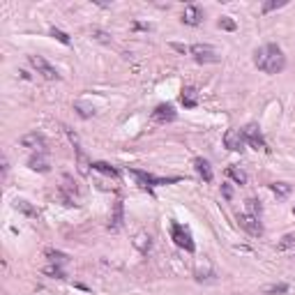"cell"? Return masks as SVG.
Masks as SVG:
<instances>
[{
	"mask_svg": "<svg viewBox=\"0 0 295 295\" xmlns=\"http://www.w3.org/2000/svg\"><path fill=\"white\" fill-rule=\"evenodd\" d=\"M254 65L265 74H279L286 67V55L277 44H263L254 53Z\"/></svg>",
	"mask_w": 295,
	"mask_h": 295,
	"instance_id": "6da1fadb",
	"label": "cell"
},
{
	"mask_svg": "<svg viewBox=\"0 0 295 295\" xmlns=\"http://www.w3.org/2000/svg\"><path fill=\"white\" fill-rule=\"evenodd\" d=\"M171 238H173L175 245H178L180 249H185V252H194V249H196L192 233H189V229L182 226V224H178V222L171 224Z\"/></svg>",
	"mask_w": 295,
	"mask_h": 295,
	"instance_id": "7a4b0ae2",
	"label": "cell"
},
{
	"mask_svg": "<svg viewBox=\"0 0 295 295\" xmlns=\"http://www.w3.org/2000/svg\"><path fill=\"white\" fill-rule=\"evenodd\" d=\"M132 175L139 180L141 187H145V189H152L155 185H171V182H178V178H155L152 173H145V171H139V169H132Z\"/></svg>",
	"mask_w": 295,
	"mask_h": 295,
	"instance_id": "3957f363",
	"label": "cell"
},
{
	"mask_svg": "<svg viewBox=\"0 0 295 295\" xmlns=\"http://www.w3.org/2000/svg\"><path fill=\"white\" fill-rule=\"evenodd\" d=\"M242 134H245V139H247V143L252 145V148H256V150H268V143H265L263 134H261V127L256 125V122H249V125L242 129Z\"/></svg>",
	"mask_w": 295,
	"mask_h": 295,
	"instance_id": "277c9868",
	"label": "cell"
},
{
	"mask_svg": "<svg viewBox=\"0 0 295 295\" xmlns=\"http://www.w3.org/2000/svg\"><path fill=\"white\" fill-rule=\"evenodd\" d=\"M28 60H30V65L37 69V74H42V76H44V78H48V81H58V78H60L58 69H55V67L51 65V62L44 60L42 55H30Z\"/></svg>",
	"mask_w": 295,
	"mask_h": 295,
	"instance_id": "5b68a950",
	"label": "cell"
},
{
	"mask_svg": "<svg viewBox=\"0 0 295 295\" xmlns=\"http://www.w3.org/2000/svg\"><path fill=\"white\" fill-rule=\"evenodd\" d=\"M189 53L194 55L196 62H219V55L208 44H194V46H189Z\"/></svg>",
	"mask_w": 295,
	"mask_h": 295,
	"instance_id": "8992f818",
	"label": "cell"
},
{
	"mask_svg": "<svg viewBox=\"0 0 295 295\" xmlns=\"http://www.w3.org/2000/svg\"><path fill=\"white\" fill-rule=\"evenodd\" d=\"M224 145H226L231 152H242V150H245L247 139H245L242 129H229V132L224 134Z\"/></svg>",
	"mask_w": 295,
	"mask_h": 295,
	"instance_id": "52a82bcc",
	"label": "cell"
},
{
	"mask_svg": "<svg viewBox=\"0 0 295 295\" xmlns=\"http://www.w3.org/2000/svg\"><path fill=\"white\" fill-rule=\"evenodd\" d=\"M238 222H240V226L245 231H247L249 235H254V238H261L263 235V226H261V219L254 217V215H238Z\"/></svg>",
	"mask_w": 295,
	"mask_h": 295,
	"instance_id": "ba28073f",
	"label": "cell"
},
{
	"mask_svg": "<svg viewBox=\"0 0 295 295\" xmlns=\"http://www.w3.org/2000/svg\"><path fill=\"white\" fill-rule=\"evenodd\" d=\"M175 118H178V113H175V109L171 106V104H159V106L152 111V120L162 122V125H166V122H173Z\"/></svg>",
	"mask_w": 295,
	"mask_h": 295,
	"instance_id": "9c48e42d",
	"label": "cell"
},
{
	"mask_svg": "<svg viewBox=\"0 0 295 295\" xmlns=\"http://www.w3.org/2000/svg\"><path fill=\"white\" fill-rule=\"evenodd\" d=\"M21 145H23V148H32V150H37V152H44L46 139H44V134L32 132V134H25L23 139H21Z\"/></svg>",
	"mask_w": 295,
	"mask_h": 295,
	"instance_id": "30bf717a",
	"label": "cell"
},
{
	"mask_svg": "<svg viewBox=\"0 0 295 295\" xmlns=\"http://www.w3.org/2000/svg\"><path fill=\"white\" fill-rule=\"evenodd\" d=\"M203 21V12H201L196 5H187L185 7V14H182V23L187 25H201Z\"/></svg>",
	"mask_w": 295,
	"mask_h": 295,
	"instance_id": "8fae6325",
	"label": "cell"
},
{
	"mask_svg": "<svg viewBox=\"0 0 295 295\" xmlns=\"http://www.w3.org/2000/svg\"><path fill=\"white\" fill-rule=\"evenodd\" d=\"M194 169H196V173L203 178V182H212V169H210V164L205 162V159L196 157V159H194Z\"/></svg>",
	"mask_w": 295,
	"mask_h": 295,
	"instance_id": "7c38bea8",
	"label": "cell"
},
{
	"mask_svg": "<svg viewBox=\"0 0 295 295\" xmlns=\"http://www.w3.org/2000/svg\"><path fill=\"white\" fill-rule=\"evenodd\" d=\"M28 166H30L32 171H39V173H48V171H51L46 157H44L42 152H39V155H32L30 159H28Z\"/></svg>",
	"mask_w": 295,
	"mask_h": 295,
	"instance_id": "4fadbf2b",
	"label": "cell"
},
{
	"mask_svg": "<svg viewBox=\"0 0 295 295\" xmlns=\"http://www.w3.org/2000/svg\"><path fill=\"white\" fill-rule=\"evenodd\" d=\"M120 226H122V201H115V205H113V219H111L109 229L111 231H120Z\"/></svg>",
	"mask_w": 295,
	"mask_h": 295,
	"instance_id": "5bb4252c",
	"label": "cell"
},
{
	"mask_svg": "<svg viewBox=\"0 0 295 295\" xmlns=\"http://www.w3.org/2000/svg\"><path fill=\"white\" fill-rule=\"evenodd\" d=\"M180 99H182V104H185L187 109H194V106L199 104V99H196V90H194V88H185Z\"/></svg>",
	"mask_w": 295,
	"mask_h": 295,
	"instance_id": "9a60e30c",
	"label": "cell"
},
{
	"mask_svg": "<svg viewBox=\"0 0 295 295\" xmlns=\"http://www.w3.org/2000/svg\"><path fill=\"white\" fill-rule=\"evenodd\" d=\"M270 189H272L275 194H277L279 199H286V196H289V194L293 192V187H291L289 182H272Z\"/></svg>",
	"mask_w": 295,
	"mask_h": 295,
	"instance_id": "2e32d148",
	"label": "cell"
},
{
	"mask_svg": "<svg viewBox=\"0 0 295 295\" xmlns=\"http://www.w3.org/2000/svg\"><path fill=\"white\" fill-rule=\"evenodd\" d=\"M92 169L99 171V173H104V175H111V178H118V171L106 162H92Z\"/></svg>",
	"mask_w": 295,
	"mask_h": 295,
	"instance_id": "e0dca14e",
	"label": "cell"
},
{
	"mask_svg": "<svg viewBox=\"0 0 295 295\" xmlns=\"http://www.w3.org/2000/svg\"><path fill=\"white\" fill-rule=\"evenodd\" d=\"M229 175L238 182V185H247V173H245L242 169H238V166H229Z\"/></svg>",
	"mask_w": 295,
	"mask_h": 295,
	"instance_id": "ac0fdd59",
	"label": "cell"
},
{
	"mask_svg": "<svg viewBox=\"0 0 295 295\" xmlns=\"http://www.w3.org/2000/svg\"><path fill=\"white\" fill-rule=\"evenodd\" d=\"M46 256L51 259V263H55V265H65L67 263V254H62V252H55V249H46Z\"/></svg>",
	"mask_w": 295,
	"mask_h": 295,
	"instance_id": "d6986e66",
	"label": "cell"
},
{
	"mask_svg": "<svg viewBox=\"0 0 295 295\" xmlns=\"http://www.w3.org/2000/svg\"><path fill=\"white\" fill-rule=\"evenodd\" d=\"M245 208H247V215L261 217V203L256 199H247V201H245Z\"/></svg>",
	"mask_w": 295,
	"mask_h": 295,
	"instance_id": "ffe728a7",
	"label": "cell"
},
{
	"mask_svg": "<svg viewBox=\"0 0 295 295\" xmlns=\"http://www.w3.org/2000/svg\"><path fill=\"white\" fill-rule=\"evenodd\" d=\"M16 210H21L23 215H28V217H37V210L28 201H16Z\"/></svg>",
	"mask_w": 295,
	"mask_h": 295,
	"instance_id": "44dd1931",
	"label": "cell"
},
{
	"mask_svg": "<svg viewBox=\"0 0 295 295\" xmlns=\"http://www.w3.org/2000/svg\"><path fill=\"white\" fill-rule=\"evenodd\" d=\"M286 5V0H270V2H263V7H261V12L263 14H270L272 9H279V7Z\"/></svg>",
	"mask_w": 295,
	"mask_h": 295,
	"instance_id": "7402d4cb",
	"label": "cell"
},
{
	"mask_svg": "<svg viewBox=\"0 0 295 295\" xmlns=\"http://www.w3.org/2000/svg\"><path fill=\"white\" fill-rule=\"evenodd\" d=\"M219 28H222V30L233 32L235 28H238V25H235V21H233L231 16H222V18H219Z\"/></svg>",
	"mask_w": 295,
	"mask_h": 295,
	"instance_id": "603a6c76",
	"label": "cell"
},
{
	"mask_svg": "<svg viewBox=\"0 0 295 295\" xmlns=\"http://www.w3.org/2000/svg\"><path fill=\"white\" fill-rule=\"evenodd\" d=\"M289 291V284H272V286H265V293H286Z\"/></svg>",
	"mask_w": 295,
	"mask_h": 295,
	"instance_id": "cb8c5ba5",
	"label": "cell"
},
{
	"mask_svg": "<svg viewBox=\"0 0 295 295\" xmlns=\"http://www.w3.org/2000/svg\"><path fill=\"white\" fill-rule=\"evenodd\" d=\"M44 272H46V275H51V277H55V279H65V272H62L58 265H48Z\"/></svg>",
	"mask_w": 295,
	"mask_h": 295,
	"instance_id": "d4e9b609",
	"label": "cell"
},
{
	"mask_svg": "<svg viewBox=\"0 0 295 295\" xmlns=\"http://www.w3.org/2000/svg\"><path fill=\"white\" fill-rule=\"evenodd\" d=\"M51 35H53L60 44H69V35H67V32H62V30H58V28H51Z\"/></svg>",
	"mask_w": 295,
	"mask_h": 295,
	"instance_id": "484cf974",
	"label": "cell"
},
{
	"mask_svg": "<svg viewBox=\"0 0 295 295\" xmlns=\"http://www.w3.org/2000/svg\"><path fill=\"white\" fill-rule=\"evenodd\" d=\"M92 37H95V39H99V42H104V44H109L111 42V35L109 32H104V30H92Z\"/></svg>",
	"mask_w": 295,
	"mask_h": 295,
	"instance_id": "4316f807",
	"label": "cell"
},
{
	"mask_svg": "<svg viewBox=\"0 0 295 295\" xmlns=\"http://www.w3.org/2000/svg\"><path fill=\"white\" fill-rule=\"evenodd\" d=\"M282 249H289V247H295V235H284L282 242H279Z\"/></svg>",
	"mask_w": 295,
	"mask_h": 295,
	"instance_id": "83f0119b",
	"label": "cell"
},
{
	"mask_svg": "<svg viewBox=\"0 0 295 295\" xmlns=\"http://www.w3.org/2000/svg\"><path fill=\"white\" fill-rule=\"evenodd\" d=\"M222 192H224V199H231V196H233V192H231V187H229V185H224V187H222Z\"/></svg>",
	"mask_w": 295,
	"mask_h": 295,
	"instance_id": "f1b7e54d",
	"label": "cell"
},
{
	"mask_svg": "<svg viewBox=\"0 0 295 295\" xmlns=\"http://www.w3.org/2000/svg\"><path fill=\"white\" fill-rule=\"evenodd\" d=\"M171 46H173L175 51H180V53H187V51H189V48H185L182 44H171Z\"/></svg>",
	"mask_w": 295,
	"mask_h": 295,
	"instance_id": "f546056e",
	"label": "cell"
},
{
	"mask_svg": "<svg viewBox=\"0 0 295 295\" xmlns=\"http://www.w3.org/2000/svg\"><path fill=\"white\" fill-rule=\"evenodd\" d=\"M293 215H295V208H293Z\"/></svg>",
	"mask_w": 295,
	"mask_h": 295,
	"instance_id": "4dcf8cb0",
	"label": "cell"
}]
</instances>
